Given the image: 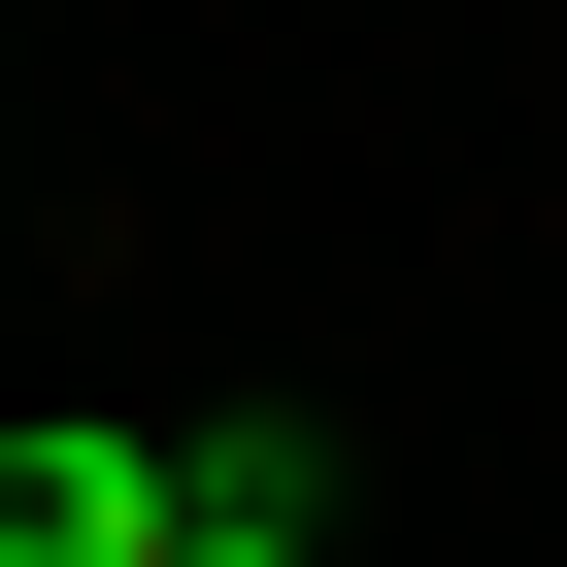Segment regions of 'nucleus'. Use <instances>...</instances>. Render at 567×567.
Returning a JSON list of instances; mask_svg holds the SVG:
<instances>
[{
	"label": "nucleus",
	"mask_w": 567,
	"mask_h": 567,
	"mask_svg": "<svg viewBox=\"0 0 567 567\" xmlns=\"http://www.w3.org/2000/svg\"><path fill=\"white\" fill-rule=\"evenodd\" d=\"M167 567H334V434L301 401H200L167 434Z\"/></svg>",
	"instance_id": "obj_1"
},
{
	"label": "nucleus",
	"mask_w": 567,
	"mask_h": 567,
	"mask_svg": "<svg viewBox=\"0 0 567 567\" xmlns=\"http://www.w3.org/2000/svg\"><path fill=\"white\" fill-rule=\"evenodd\" d=\"M0 567H167V434H0Z\"/></svg>",
	"instance_id": "obj_2"
}]
</instances>
